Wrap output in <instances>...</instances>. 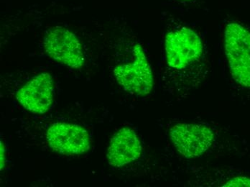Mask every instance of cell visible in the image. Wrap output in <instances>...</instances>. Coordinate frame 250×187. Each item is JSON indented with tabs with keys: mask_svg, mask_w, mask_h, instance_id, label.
Returning <instances> with one entry per match:
<instances>
[{
	"mask_svg": "<svg viewBox=\"0 0 250 187\" xmlns=\"http://www.w3.org/2000/svg\"><path fill=\"white\" fill-rule=\"evenodd\" d=\"M166 86L177 100L191 95L205 82L208 57L204 41L196 30L175 24L165 37Z\"/></svg>",
	"mask_w": 250,
	"mask_h": 187,
	"instance_id": "1",
	"label": "cell"
},
{
	"mask_svg": "<svg viewBox=\"0 0 250 187\" xmlns=\"http://www.w3.org/2000/svg\"><path fill=\"white\" fill-rule=\"evenodd\" d=\"M177 152L188 159L250 157V144L229 128L204 121H177L168 129Z\"/></svg>",
	"mask_w": 250,
	"mask_h": 187,
	"instance_id": "2",
	"label": "cell"
},
{
	"mask_svg": "<svg viewBox=\"0 0 250 187\" xmlns=\"http://www.w3.org/2000/svg\"><path fill=\"white\" fill-rule=\"evenodd\" d=\"M224 45L233 95L250 104V29L236 22L227 24Z\"/></svg>",
	"mask_w": 250,
	"mask_h": 187,
	"instance_id": "3",
	"label": "cell"
},
{
	"mask_svg": "<svg viewBox=\"0 0 250 187\" xmlns=\"http://www.w3.org/2000/svg\"><path fill=\"white\" fill-rule=\"evenodd\" d=\"M117 83L128 93L145 97L152 92L154 78L152 68L142 45L134 42L127 46L125 60L113 69Z\"/></svg>",
	"mask_w": 250,
	"mask_h": 187,
	"instance_id": "4",
	"label": "cell"
},
{
	"mask_svg": "<svg viewBox=\"0 0 250 187\" xmlns=\"http://www.w3.org/2000/svg\"><path fill=\"white\" fill-rule=\"evenodd\" d=\"M43 47L50 58L64 66L79 69L84 64L82 43L77 36L65 27L48 29L44 36Z\"/></svg>",
	"mask_w": 250,
	"mask_h": 187,
	"instance_id": "5",
	"label": "cell"
},
{
	"mask_svg": "<svg viewBox=\"0 0 250 187\" xmlns=\"http://www.w3.org/2000/svg\"><path fill=\"white\" fill-rule=\"evenodd\" d=\"M47 142L50 148L65 156L86 153L91 147L89 134L82 126L66 123H56L48 128Z\"/></svg>",
	"mask_w": 250,
	"mask_h": 187,
	"instance_id": "6",
	"label": "cell"
},
{
	"mask_svg": "<svg viewBox=\"0 0 250 187\" xmlns=\"http://www.w3.org/2000/svg\"><path fill=\"white\" fill-rule=\"evenodd\" d=\"M54 85L48 73H42L33 77L22 86L16 94L20 104L35 114H43L53 104Z\"/></svg>",
	"mask_w": 250,
	"mask_h": 187,
	"instance_id": "7",
	"label": "cell"
},
{
	"mask_svg": "<svg viewBox=\"0 0 250 187\" xmlns=\"http://www.w3.org/2000/svg\"><path fill=\"white\" fill-rule=\"evenodd\" d=\"M143 151L138 135L129 127H123L114 134L107 149L109 165L122 168L138 160Z\"/></svg>",
	"mask_w": 250,
	"mask_h": 187,
	"instance_id": "8",
	"label": "cell"
},
{
	"mask_svg": "<svg viewBox=\"0 0 250 187\" xmlns=\"http://www.w3.org/2000/svg\"><path fill=\"white\" fill-rule=\"evenodd\" d=\"M208 179H213L208 187H250V173L239 168H219Z\"/></svg>",
	"mask_w": 250,
	"mask_h": 187,
	"instance_id": "9",
	"label": "cell"
},
{
	"mask_svg": "<svg viewBox=\"0 0 250 187\" xmlns=\"http://www.w3.org/2000/svg\"><path fill=\"white\" fill-rule=\"evenodd\" d=\"M1 171H2L4 167V163H5V149L3 145L2 141H1Z\"/></svg>",
	"mask_w": 250,
	"mask_h": 187,
	"instance_id": "10",
	"label": "cell"
},
{
	"mask_svg": "<svg viewBox=\"0 0 250 187\" xmlns=\"http://www.w3.org/2000/svg\"><path fill=\"white\" fill-rule=\"evenodd\" d=\"M181 1H191V0H181Z\"/></svg>",
	"mask_w": 250,
	"mask_h": 187,
	"instance_id": "11",
	"label": "cell"
}]
</instances>
